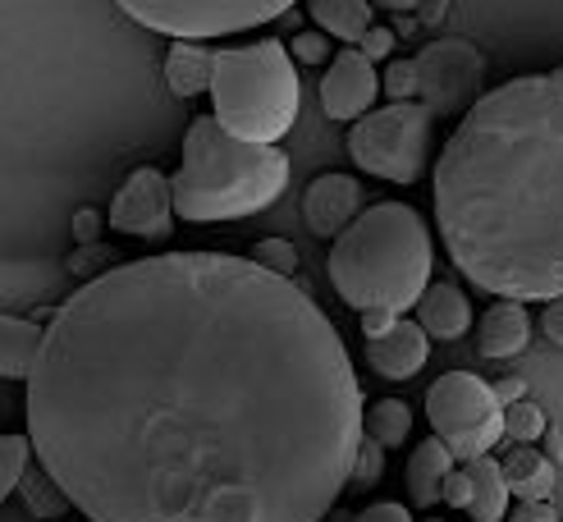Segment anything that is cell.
Wrapping results in <instances>:
<instances>
[{"label": "cell", "instance_id": "1", "mask_svg": "<svg viewBox=\"0 0 563 522\" xmlns=\"http://www.w3.org/2000/svg\"><path fill=\"white\" fill-rule=\"evenodd\" d=\"M23 408L92 522H321L367 435L330 316L230 253L137 257L74 289Z\"/></svg>", "mask_w": 563, "mask_h": 522}, {"label": "cell", "instance_id": "2", "mask_svg": "<svg viewBox=\"0 0 563 522\" xmlns=\"http://www.w3.org/2000/svg\"><path fill=\"white\" fill-rule=\"evenodd\" d=\"M435 230L495 298L563 293V65L509 78L449 133L431 170Z\"/></svg>", "mask_w": 563, "mask_h": 522}, {"label": "cell", "instance_id": "3", "mask_svg": "<svg viewBox=\"0 0 563 522\" xmlns=\"http://www.w3.org/2000/svg\"><path fill=\"white\" fill-rule=\"evenodd\" d=\"M330 285L357 312H408L431 289V234L408 202H376L330 247Z\"/></svg>", "mask_w": 563, "mask_h": 522}, {"label": "cell", "instance_id": "4", "mask_svg": "<svg viewBox=\"0 0 563 522\" xmlns=\"http://www.w3.org/2000/svg\"><path fill=\"white\" fill-rule=\"evenodd\" d=\"M175 215L188 225H216L266 211L289 188V156L275 143H247L216 115H197L184 133L179 170L170 175Z\"/></svg>", "mask_w": 563, "mask_h": 522}, {"label": "cell", "instance_id": "5", "mask_svg": "<svg viewBox=\"0 0 563 522\" xmlns=\"http://www.w3.org/2000/svg\"><path fill=\"white\" fill-rule=\"evenodd\" d=\"M211 115L247 137V143H279L298 120V69L285 42H247L216 51Z\"/></svg>", "mask_w": 563, "mask_h": 522}, {"label": "cell", "instance_id": "6", "mask_svg": "<svg viewBox=\"0 0 563 522\" xmlns=\"http://www.w3.org/2000/svg\"><path fill=\"white\" fill-rule=\"evenodd\" d=\"M431 124L435 115L421 101H389L372 110V115L353 120L349 156L367 175H380L394 184H417L431 165Z\"/></svg>", "mask_w": 563, "mask_h": 522}, {"label": "cell", "instance_id": "7", "mask_svg": "<svg viewBox=\"0 0 563 522\" xmlns=\"http://www.w3.org/2000/svg\"><path fill=\"white\" fill-rule=\"evenodd\" d=\"M115 5L152 33L175 42H207L285 19L298 0H115Z\"/></svg>", "mask_w": 563, "mask_h": 522}, {"label": "cell", "instance_id": "8", "mask_svg": "<svg viewBox=\"0 0 563 522\" xmlns=\"http://www.w3.org/2000/svg\"><path fill=\"white\" fill-rule=\"evenodd\" d=\"M427 422L454 449L459 463L490 454L504 440V408L495 399V385L472 371H449L427 390Z\"/></svg>", "mask_w": 563, "mask_h": 522}, {"label": "cell", "instance_id": "9", "mask_svg": "<svg viewBox=\"0 0 563 522\" xmlns=\"http://www.w3.org/2000/svg\"><path fill=\"white\" fill-rule=\"evenodd\" d=\"M486 82V60L482 51L463 37H444L421 46L417 55V97L431 115H467L482 101Z\"/></svg>", "mask_w": 563, "mask_h": 522}, {"label": "cell", "instance_id": "10", "mask_svg": "<svg viewBox=\"0 0 563 522\" xmlns=\"http://www.w3.org/2000/svg\"><path fill=\"white\" fill-rule=\"evenodd\" d=\"M110 225L129 238H170L175 230V188L161 170H133L110 202Z\"/></svg>", "mask_w": 563, "mask_h": 522}, {"label": "cell", "instance_id": "11", "mask_svg": "<svg viewBox=\"0 0 563 522\" xmlns=\"http://www.w3.org/2000/svg\"><path fill=\"white\" fill-rule=\"evenodd\" d=\"M376 92H380L376 60L362 46H344L330 60V74L321 78V105H325V115L340 120V124L372 115Z\"/></svg>", "mask_w": 563, "mask_h": 522}, {"label": "cell", "instance_id": "12", "mask_svg": "<svg viewBox=\"0 0 563 522\" xmlns=\"http://www.w3.org/2000/svg\"><path fill=\"white\" fill-rule=\"evenodd\" d=\"M362 215V184L353 175H317L302 192V220L317 238H340Z\"/></svg>", "mask_w": 563, "mask_h": 522}, {"label": "cell", "instance_id": "13", "mask_svg": "<svg viewBox=\"0 0 563 522\" xmlns=\"http://www.w3.org/2000/svg\"><path fill=\"white\" fill-rule=\"evenodd\" d=\"M74 280V270L69 266H55V262H5V280H0V302H5V312L19 316L23 308H42V302L51 298H60L65 285Z\"/></svg>", "mask_w": 563, "mask_h": 522}, {"label": "cell", "instance_id": "14", "mask_svg": "<svg viewBox=\"0 0 563 522\" xmlns=\"http://www.w3.org/2000/svg\"><path fill=\"white\" fill-rule=\"evenodd\" d=\"M427 353H431L427 325L408 321V316L394 321L389 335L367 340V363H372V371H380L385 380H408V376H417L421 367H427Z\"/></svg>", "mask_w": 563, "mask_h": 522}, {"label": "cell", "instance_id": "15", "mask_svg": "<svg viewBox=\"0 0 563 522\" xmlns=\"http://www.w3.org/2000/svg\"><path fill=\"white\" fill-rule=\"evenodd\" d=\"M527 340H531V321H527V308L514 298L490 302L482 321H476V348H482V357H514L527 348Z\"/></svg>", "mask_w": 563, "mask_h": 522}, {"label": "cell", "instance_id": "16", "mask_svg": "<svg viewBox=\"0 0 563 522\" xmlns=\"http://www.w3.org/2000/svg\"><path fill=\"white\" fill-rule=\"evenodd\" d=\"M454 467H459V458L440 435L421 440V445L412 449V458H408V495H412V504L417 509L440 504L444 500V481H449Z\"/></svg>", "mask_w": 563, "mask_h": 522}, {"label": "cell", "instance_id": "17", "mask_svg": "<svg viewBox=\"0 0 563 522\" xmlns=\"http://www.w3.org/2000/svg\"><path fill=\"white\" fill-rule=\"evenodd\" d=\"M46 330L33 316H0V376L5 380H27L42 357Z\"/></svg>", "mask_w": 563, "mask_h": 522}, {"label": "cell", "instance_id": "18", "mask_svg": "<svg viewBox=\"0 0 563 522\" xmlns=\"http://www.w3.org/2000/svg\"><path fill=\"white\" fill-rule=\"evenodd\" d=\"M467 477H472V504L463 509L472 522H504L509 518V477H504V463L495 454H482L463 463Z\"/></svg>", "mask_w": 563, "mask_h": 522}, {"label": "cell", "instance_id": "19", "mask_svg": "<svg viewBox=\"0 0 563 522\" xmlns=\"http://www.w3.org/2000/svg\"><path fill=\"white\" fill-rule=\"evenodd\" d=\"M417 321L427 325V335H435V340H459V335H467V325H472V302L463 298V289L440 280V285H431L427 293H421Z\"/></svg>", "mask_w": 563, "mask_h": 522}, {"label": "cell", "instance_id": "20", "mask_svg": "<svg viewBox=\"0 0 563 522\" xmlns=\"http://www.w3.org/2000/svg\"><path fill=\"white\" fill-rule=\"evenodd\" d=\"M216 78V51L202 42H175L170 55H165V88L175 97H197L211 92Z\"/></svg>", "mask_w": 563, "mask_h": 522}, {"label": "cell", "instance_id": "21", "mask_svg": "<svg viewBox=\"0 0 563 522\" xmlns=\"http://www.w3.org/2000/svg\"><path fill=\"white\" fill-rule=\"evenodd\" d=\"M499 463H504V477H509V490L518 495V500H550V490H554V458L527 449V445H514Z\"/></svg>", "mask_w": 563, "mask_h": 522}, {"label": "cell", "instance_id": "22", "mask_svg": "<svg viewBox=\"0 0 563 522\" xmlns=\"http://www.w3.org/2000/svg\"><path fill=\"white\" fill-rule=\"evenodd\" d=\"M312 19L321 23V33H330V37H340V42H357L362 46V37L372 33V0H312Z\"/></svg>", "mask_w": 563, "mask_h": 522}, {"label": "cell", "instance_id": "23", "mask_svg": "<svg viewBox=\"0 0 563 522\" xmlns=\"http://www.w3.org/2000/svg\"><path fill=\"white\" fill-rule=\"evenodd\" d=\"M362 431H367L372 440H380L385 449L404 445V440L412 435V408L404 399H380L367 408V418H362Z\"/></svg>", "mask_w": 563, "mask_h": 522}, {"label": "cell", "instance_id": "24", "mask_svg": "<svg viewBox=\"0 0 563 522\" xmlns=\"http://www.w3.org/2000/svg\"><path fill=\"white\" fill-rule=\"evenodd\" d=\"M27 454H37L33 435H0V495H5V500L23 486Z\"/></svg>", "mask_w": 563, "mask_h": 522}, {"label": "cell", "instance_id": "25", "mask_svg": "<svg viewBox=\"0 0 563 522\" xmlns=\"http://www.w3.org/2000/svg\"><path fill=\"white\" fill-rule=\"evenodd\" d=\"M550 426H545V412L531 403V399H518L504 408V440H514V445H531V440H541Z\"/></svg>", "mask_w": 563, "mask_h": 522}, {"label": "cell", "instance_id": "26", "mask_svg": "<svg viewBox=\"0 0 563 522\" xmlns=\"http://www.w3.org/2000/svg\"><path fill=\"white\" fill-rule=\"evenodd\" d=\"M65 266L74 270V280H97V275L120 266V253L115 247H106V243H78V253Z\"/></svg>", "mask_w": 563, "mask_h": 522}, {"label": "cell", "instance_id": "27", "mask_svg": "<svg viewBox=\"0 0 563 522\" xmlns=\"http://www.w3.org/2000/svg\"><path fill=\"white\" fill-rule=\"evenodd\" d=\"M247 257L257 262V266H266V270H275V275H289V280H294V270H298V247L289 238H257V243L247 247Z\"/></svg>", "mask_w": 563, "mask_h": 522}, {"label": "cell", "instance_id": "28", "mask_svg": "<svg viewBox=\"0 0 563 522\" xmlns=\"http://www.w3.org/2000/svg\"><path fill=\"white\" fill-rule=\"evenodd\" d=\"M385 473V445L372 435H362V449H357V467H353V490H372Z\"/></svg>", "mask_w": 563, "mask_h": 522}, {"label": "cell", "instance_id": "29", "mask_svg": "<svg viewBox=\"0 0 563 522\" xmlns=\"http://www.w3.org/2000/svg\"><path fill=\"white\" fill-rule=\"evenodd\" d=\"M385 92H389V101H412L417 97V60H389Z\"/></svg>", "mask_w": 563, "mask_h": 522}, {"label": "cell", "instance_id": "30", "mask_svg": "<svg viewBox=\"0 0 563 522\" xmlns=\"http://www.w3.org/2000/svg\"><path fill=\"white\" fill-rule=\"evenodd\" d=\"M289 51H294V60H302V65H325L330 60V33H298L294 42H289Z\"/></svg>", "mask_w": 563, "mask_h": 522}, {"label": "cell", "instance_id": "31", "mask_svg": "<svg viewBox=\"0 0 563 522\" xmlns=\"http://www.w3.org/2000/svg\"><path fill=\"white\" fill-rule=\"evenodd\" d=\"M444 504H454V509H467L472 504V477H467V467H454L444 481Z\"/></svg>", "mask_w": 563, "mask_h": 522}, {"label": "cell", "instance_id": "32", "mask_svg": "<svg viewBox=\"0 0 563 522\" xmlns=\"http://www.w3.org/2000/svg\"><path fill=\"white\" fill-rule=\"evenodd\" d=\"M509 522H559L550 500H518V509L509 513Z\"/></svg>", "mask_w": 563, "mask_h": 522}, {"label": "cell", "instance_id": "33", "mask_svg": "<svg viewBox=\"0 0 563 522\" xmlns=\"http://www.w3.org/2000/svg\"><path fill=\"white\" fill-rule=\"evenodd\" d=\"M541 330L550 335V344H559V348H563V293L545 302V312H541Z\"/></svg>", "mask_w": 563, "mask_h": 522}, {"label": "cell", "instance_id": "34", "mask_svg": "<svg viewBox=\"0 0 563 522\" xmlns=\"http://www.w3.org/2000/svg\"><path fill=\"white\" fill-rule=\"evenodd\" d=\"M353 522H412V518H408L404 504H389V500H385V504H367Z\"/></svg>", "mask_w": 563, "mask_h": 522}, {"label": "cell", "instance_id": "35", "mask_svg": "<svg viewBox=\"0 0 563 522\" xmlns=\"http://www.w3.org/2000/svg\"><path fill=\"white\" fill-rule=\"evenodd\" d=\"M394 321H399V312H385V308L362 312V335H367V340H380V335H389V330H394Z\"/></svg>", "mask_w": 563, "mask_h": 522}, {"label": "cell", "instance_id": "36", "mask_svg": "<svg viewBox=\"0 0 563 522\" xmlns=\"http://www.w3.org/2000/svg\"><path fill=\"white\" fill-rule=\"evenodd\" d=\"M362 51H367L372 60H385V55L394 51V33H389V27H372V33L362 37Z\"/></svg>", "mask_w": 563, "mask_h": 522}, {"label": "cell", "instance_id": "37", "mask_svg": "<svg viewBox=\"0 0 563 522\" xmlns=\"http://www.w3.org/2000/svg\"><path fill=\"white\" fill-rule=\"evenodd\" d=\"M495 399H499V408H509V403L527 399V385H522V376H504V380H495Z\"/></svg>", "mask_w": 563, "mask_h": 522}, {"label": "cell", "instance_id": "38", "mask_svg": "<svg viewBox=\"0 0 563 522\" xmlns=\"http://www.w3.org/2000/svg\"><path fill=\"white\" fill-rule=\"evenodd\" d=\"M74 234H78V243H97L101 238V215L97 211H78L74 215Z\"/></svg>", "mask_w": 563, "mask_h": 522}, {"label": "cell", "instance_id": "39", "mask_svg": "<svg viewBox=\"0 0 563 522\" xmlns=\"http://www.w3.org/2000/svg\"><path fill=\"white\" fill-rule=\"evenodd\" d=\"M444 10H449V0H427V5H421V23H440L444 19Z\"/></svg>", "mask_w": 563, "mask_h": 522}, {"label": "cell", "instance_id": "40", "mask_svg": "<svg viewBox=\"0 0 563 522\" xmlns=\"http://www.w3.org/2000/svg\"><path fill=\"white\" fill-rule=\"evenodd\" d=\"M372 5H385V10H399V14H408V10H421L427 0H372Z\"/></svg>", "mask_w": 563, "mask_h": 522}, {"label": "cell", "instance_id": "41", "mask_svg": "<svg viewBox=\"0 0 563 522\" xmlns=\"http://www.w3.org/2000/svg\"><path fill=\"white\" fill-rule=\"evenodd\" d=\"M431 522H440V518H431Z\"/></svg>", "mask_w": 563, "mask_h": 522}]
</instances>
